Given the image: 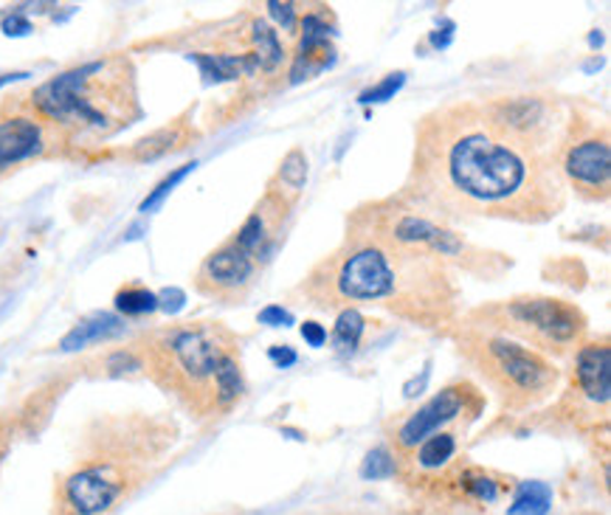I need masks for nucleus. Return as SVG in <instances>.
Here are the masks:
<instances>
[{
    "label": "nucleus",
    "instance_id": "f257e3e1",
    "mask_svg": "<svg viewBox=\"0 0 611 515\" xmlns=\"http://www.w3.org/2000/svg\"><path fill=\"white\" fill-rule=\"evenodd\" d=\"M397 200L440 223L505 220L541 226L564 212L566 183L558 158L510 138L482 102L456 99L417 122L409 178Z\"/></svg>",
    "mask_w": 611,
    "mask_h": 515
},
{
    "label": "nucleus",
    "instance_id": "f03ea898",
    "mask_svg": "<svg viewBox=\"0 0 611 515\" xmlns=\"http://www.w3.org/2000/svg\"><path fill=\"white\" fill-rule=\"evenodd\" d=\"M293 296L316 310L370 304L420 327H442L460 313L462 290L454 268L426 248L347 223L344 243L313 265Z\"/></svg>",
    "mask_w": 611,
    "mask_h": 515
},
{
    "label": "nucleus",
    "instance_id": "7ed1b4c3",
    "mask_svg": "<svg viewBox=\"0 0 611 515\" xmlns=\"http://www.w3.org/2000/svg\"><path fill=\"white\" fill-rule=\"evenodd\" d=\"M176 443L178 425L167 417L99 419L71 468L54 479L52 515H113L150 484Z\"/></svg>",
    "mask_w": 611,
    "mask_h": 515
},
{
    "label": "nucleus",
    "instance_id": "20e7f679",
    "mask_svg": "<svg viewBox=\"0 0 611 515\" xmlns=\"http://www.w3.org/2000/svg\"><path fill=\"white\" fill-rule=\"evenodd\" d=\"M29 108L57 136L104 138L127 127L142 113L136 71L127 57L77 65L34 88Z\"/></svg>",
    "mask_w": 611,
    "mask_h": 515
},
{
    "label": "nucleus",
    "instance_id": "39448f33",
    "mask_svg": "<svg viewBox=\"0 0 611 515\" xmlns=\"http://www.w3.org/2000/svg\"><path fill=\"white\" fill-rule=\"evenodd\" d=\"M147 369L163 392L176 394L197 419L220 417L217 389L240 361V338L220 322H192L158 329L142 347Z\"/></svg>",
    "mask_w": 611,
    "mask_h": 515
},
{
    "label": "nucleus",
    "instance_id": "423d86ee",
    "mask_svg": "<svg viewBox=\"0 0 611 515\" xmlns=\"http://www.w3.org/2000/svg\"><path fill=\"white\" fill-rule=\"evenodd\" d=\"M456 349L462 361L468 363L490 392L501 400L505 412H530L553 398L561 389L564 372L553 358L513 342L508 335L460 324Z\"/></svg>",
    "mask_w": 611,
    "mask_h": 515
},
{
    "label": "nucleus",
    "instance_id": "0eeeda50",
    "mask_svg": "<svg viewBox=\"0 0 611 515\" xmlns=\"http://www.w3.org/2000/svg\"><path fill=\"white\" fill-rule=\"evenodd\" d=\"M462 324L508 335L546 358H573L589 333L584 310L555 296H513L482 304L471 310Z\"/></svg>",
    "mask_w": 611,
    "mask_h": 515
},
{
    "label": "nucleus",
    "instance_id": "6e6552de",
    "mask_svg": "<svg viewBox=\"0 0 611 515\" xmlns=\"http://www.w3.org/2000/svg\"><path fill=\"white\" fill-rule=\"evenodd\" d=\"M350 226L366 228L381 237H389L400 245H411V248H426L434 257H440L445 265H456L468 273H485V277H499L510 262L499 257V254L482 251L468 239L456 234L440 220L429 217V214L415 212L406 206L404 200H384V203H372V206L355 209L347 220Z\"/></svg>",
    "mask_w": 611,
    "mask_h": 515
},
{
    "label": "nucleus",
    "instance_id": "1a4fd4ad",
    "mask_svg": "<svg viewBox=\"0 0 611 515\" xmlns=\"http://www.w3.org/2000/svg\"><path fill=\"white\" fill-rule=\"evenodd\" d=\"M611 344L609 335L586 338L573 352V374L550 414L578 432H598L609 423Z\"/></svg>",
    "mask_w": 611,
    "mask_h": 515
},
{
    "label": "nucleus",
    "instance_id": "9d476101",
    "mask_svg": "<svg viewBox=\"0 0 611 515\" xmlns=\"http://www.w3.org/2000/svg\"><path fill=\"white\" fill-rule=\"evenodd\" d=\"M488 406V398L482 394L479 387H474L471 380H456L445 389L429 398L423 406H417L415 412L404 414L392 425L389 432V451L392 457L400 459L409 457L417 445L429 439L431 434L445 432V428H468L471 423L479 419V414Z\"/></svg>",
    "mask_w": 611,
    "mask_h": 515
},
{
    "label": "nucleus",
    "instance_id": "9b49d317",
    "mask_svg": "<svg viewBox=\"0 0 611 515\" xmlns=\"http://www.w3.org/2000/svg\"><path fill=\"white\" fill-rule=\"evenodd\" d=\"M490 122L505 130L510 138H516L524 147L535 153L553 155L558 158L569 138V113L555 97H541V93H524V97H501L482 102Z\"/></svg>",
    "mask_w": 611,
    "mask_h": 515
},
{
    "label": "nucleus",
    "instance_id": "f8f14e48",
    "mask_svg": "<svg viewBox=\"0 0 611 515\" xmlns=\"http://www.w3.org/2000/svg\"><path fill=\"white\" fill-rule=\"evenodd\" d=\"M575 124V122H573ZM558 169L566 189H573L580 200L603 203L611 194V142L609 130L592 127L566 138L558 155Z\"/></svg>",
    "mask_w": 611,
    "mask_h": 515
},
{
    "label": "nucleus",
    "instance_id": "ddd939ff",
    "mask_svg": "<svg viewBox=\"0 0 611 515\" xmlns=\"http://www.w3.org/2000/svg\"><path fill=\"white\" fill-rule=\"evenodd\" d=\"M260 271L262 265L237 248L235 239H228L201 262L195 273V290L215 302L237 304L251 293Z\"/></svg>",
    "mask_w": 611,
    "mask_h": 515
},
{
    "label": "nucleus",
    "instance_id": "4468645a",
    "mask_svg": "<svg viewBox=\"0 0 611 515\" xmlns=\"http://www.w3.org/2000/svg\"><path fill=\"white\" fill-rule=\"evenodd\" d=\"M293 206H296V203H293L291 198H285L280 189L268 183V189L262 192L254 212L248 214L246 223H242L235 237H231L237 248H242L248 257H254L257 262L265 265L268 259H271L273 245L280 239V232L285 228L287 217H291Z\"/></svg>",
    "mask_w": 611,
    "mask_h": 515
},
{
    "label": "nucleus",
    "instance_id": "2eb2a0df",
    "mask_svg": "<svg viewBox=\"0 0 611 515\" xmlns=\"http://www.w3.org/2000/svg\"><path fill=\"white\" fill-rule=\"evenodd\" d=\"M54 130L34 113H18L0 122V175L18 164L39 158L52 144Z\"/></svg>",
    "mask_w": 611,
    "mask_h": 515
},
{
    "label": "nucleus",
    "instance_id": "dca6fc26",
    "mask_svg": "<svg viewBox=\"0 0 611 515\" xmlns=\"http://www.w3.org/2000/svg\"><path fill=\"white\" fill-rule=\"evenodd\" d=\"M242 52L254 63L257 74H265V77L280 74L287 59L280 34H276L273 26H268L265 20H251V26H248L246 32V43H242Z\"/></svg>",
    "mask_w": 611,
    "mask_h": 515
},
{
    "label": "nucleus",
    "instance_id": "f3484780",
    "mask_svg": "<svg viewBox=\"0 0 611 515\" xmlns=\"http://www.w3.org/2000/svg\"><path fill=\"white\" fill-rule=\"evenodd\" d=\"M189 59L201 68L203 82H235V79L260 77L254 63L246 57V52H223V54H189Z\"/></svg>",
    "mask_w": 611,
    "mask_h": 515
},
{
    "label": "nucleus",
    "instance_id": "a211bd4d",
    "mask_svg": "<svg viewBox=\"0 0 611 515\" xmlns=\"http://www.w3.org/2000/svg\"><path fill=\"white\" fill-rule=\"evenodd\" d=\"M189 138H192V130H189V124L183 122V119H178V122L167 124V127L156 130V133H150V136H144L142 142L133 144L131 158L142 164L158 161V158H163V155L186 147Z\"/></svg>",
    "mask_w": 611,
    "mask_h": 515
},
{
    "label": "nucleus",
    "instance_id": "6ab92c4d",
    "mask_svg": "<svg viewBox=\"0 0 611 515\" xmlns=\"http://www.w3.org/2000/svg\"><path fill=\"white\" fill-rule=\"evenodd\" d=\"M124 329V322L113 313H93V316L82 318L73 329H68L59 342L63 352H77V349H86L91 344H102L113 335H118Z\"/></svg>",
    "mask_w": 611,
    "mask_h": 515
},
{
    "label": "nucleus",
    "instance_id": "aec40b11",
    "mask_svg": "<svg viewBox=\"0 0 611 515\" xmlns=\"http://www.w3.org/2000/svg\"><path fill=\"white\" fill-rule=\"evenodd\" d=\"M305 181H307V155L302 153V149H291V153L282 158L276 175H273L271 187H276L285 198H291L293 203H296L302 189H305Z\"/></svg>",
    "mask_w": 611,
    "mask_h": 515
},
{
    "label": "nucleus",
    "instance_id": "412c9836",
    "mask_svg": "<svg viewBox=\"0 0 611 515\" xmlns=\"http://www.w3.org/2000/svg\"><path fill=\"white\" fill-rule=\"evenodd\" d=\"M553 507V488L544 482H521L508 515H546Z\"/></svg>",
    "mask_w": 611,
    "mask_h": 515
},
{
    "label": "nucleus",
    "instance_id": "4be33fe9",
    "mask_svg": "<svg viewBox=\"0 0 611 515\" xmlns=\"http://www.w3.org/2000/svg\"><path fill=\"white\" fill-rule=\"evenodd\" d=\"M366 329V318L358 310H339L336 327H332V347L339 352H355Z\"/></svg>",
    "mask_w": 611,
    "mask_h": 515
},
{
    "label": "nucleus",
    "instance_id": "5701e85b",
    "mask_svg": "<svg viewBox=\"0 0 611 515\" xmlns=\"http://www.w3.org/2000/svg\"><path fill=\"white\" fill-rule=\"evenodd\" d=\"M116 310L122 316H147L158 310V296L152 290H147L144 284H124L113 299Z\"/></svg>",
    "mask_w": 611,
    "mask_h": 515
},
{
    "label": "nucleus",
    "instance_id": "b1692460",
    "mask_svg": "<svg viewBox=\"0 0 611 515\" xmlns=\"http://www.w3.org/2000/svg\"><path fill=\"white\" fill-rule=\"evenodd\" d=\"M195 167H197V164H195V161H192V164H183V167H178V169H176V172H170V175H167V178H163V181H161V183H158V187H156V189H152V192H150V194H147V198H144V200H142V206H138V212H144V214L156 212V209H158V206H161L163 200L170 198V194H172V189H176V187H178V183H181V181H183V178H186V175H189V172H192V169H195Z\"/></svg>",
    "mask_w": 611,
    "mask_h": 515
},
{
    "label": "nucleus",
    "instance_id": "393cba45",
    "mask_svg": "<svg viewBox=\"0 0 611 515\" xmlns=\"http://www.w3.org/2000/svg\"><path fill=\"white\" fill-rule=\"evenodd\" d=\"M361 477L364 479L397 477V459L392 457L389 448H377V451L366 454L364 464H361Z\"/></svg>",
    "mask_w": 611,
    "mask_h": 515
},
{
    "label": "nucleus",
    "instance_id": "a878e982",
    "mask_svg": "<svg viewBox=\"0 0 611 515\" xmlns=\"http://www.w3.org/2000/svg\"><path fill=\"white\" fill-rule=\"evenodd\" d=\"M406 82V74L397 71V74H389V77H384L377 85H372V88H366L361 97H358V102L361 104H375V102H386V99L395 97L400 88H404Z\"/></svg>",
    "mask_w": 611,
    "mask_h": 515
},
{
    "label": "nucleus",
    "instance_id": "bb28decb",
    "mask_svg": "<svg viewBox=\"0 0 611 515\" xmlns=\"http://www.w3.org/2000/svg\"><path fill=\"white\" fill-rule=\"evenodd\" d=\"M0 29H3V34H7V37H23V34L32 32V23H29L26 14L12 12V14H7V18L0 20Z\"/></svg>",
    "mask_w": 611,
    "mask_h": 515
},
{
    "label": "nucleus",
    "instance_id": "cd10ccee",
    "mask_svg": "<svg viewBox=\"0 0 611 515\" xmlns=\"http://www.w3.org/2000/svg\"><path fill=\"white\" fill-rule=\"evenodd\" d=\"M14 434H18V419L9 417V414H0V464L7 459L9 448H12Z\"/></svg>",
    "mask_w": 611,
    "mask_h": 515
},
{
    "label": "nucleus",
    "instance_id": "c85d7f7f",
    "mask_svg": "<svg viewBox=\"0 0 611 515\" xmlns=\"http://www.w3.org/2000/svg\"><path fill=\"white\" fill-rule=\"evenodd\" d=\"M260 322L268 324V327H287V324H293V316L287 310H282L280 304H271V307L260 313Z\"/></svg>",
    "mask_w": 611,
    "mask_h": 515
},
{
    "label": "nucleus",
    "instance_id": "c756f323",
    "mask_svg": "<svg viewBox=\"0 0 611 515\" xmlns=\"http://www.w3.org/2000/svg\"><path fill=\"white\" fill-rule=\"evenodd\" d=\"M268 9H271L273 18L280 20L287 32H293V26H296V7L293 3H268Z\"/></svg>",
    "mask_w": 611,
    "mask_h": 515
},
{
    "label": "nucleus",
    "instance_id": "7c9ffc66",
    "mask_svg": "<svg viewBox=\"0 0 611 515\" xmlns=\"http://www.w3.org/2000/svg\"><path fill=\"white\" fill-rule=\"evenodd\" d=\"M302 338H305L310 347H321L327 342V329L319 322H305L302 324Z\"/></svg>",
    "mask_w": 611,
    "mask_h": 515
},
{
    "label": "nucleus",
    "instance_id": "2f4dec72",
    "mask_svg": "<svg viewBox=\"0 0 611 515\" xmlns=\"http://www.w3.org/2000/svg\"><path fill=\"white\" fill-rule=\"evenodd\" d=\"M268 355H271V361L280 363L282 369L291 367V363H296V352H293V349H287V347H282V349H280V347H273Z\"/></svg>",
    "mask_w": 611,
    "mask_h": 515
},
{
    "label": "nucleus",
    "instance_id": "473e14b6",
    "mask_svg": "<svg viewBox=\"0 0 611 515\" xmlns=\"http://www.w3.org/2000/svg\"><path fill=\"white\" fill-rule=\"evenodd\" d=\"M23 77H29V74H7V77H0V88L9 82H14V79H23Z\"/></svg>",
    "mask_w": 611,
    "mask_h": 515
}]
</instances>
